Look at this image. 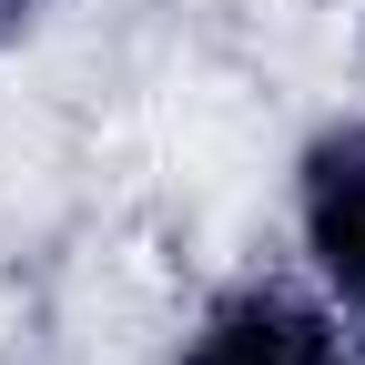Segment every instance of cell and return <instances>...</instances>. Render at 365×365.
Here are the masks:
<instances>
[{
	"label": "cell",
	"mask_w": 365,
	"mask_h": 365,
	"mask_svg": "<svg viewBox=\"0 0 365 365\" xmlns=\"http://www.w3.org/2000/svg\"><path fill=\"white\" fill-rule=\"evenodd\" d=\"M163 365H365V325L304 274H234L182 314Z\"/></svg>",
	"instance_id": "6da1fadb"
},
{
	"label": "cell",
	"mask_w": 365,
	"mask_h": 365,
	"mask_svg": "<svg viewBox=\"0 0 365 365\" xmlns=\"http://www.w3.org/2000/svg\"><path fill=\"white\" fill-rule=\"evenodd\" d=\"M294 274L365 325V112H325L284 163Z\"/></svg>",
	"instance_id": "7a4b0ae2"
}]
</instances>
